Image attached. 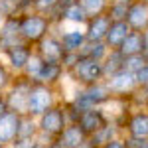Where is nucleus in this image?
Instances as JSON below:
<instances>
[{"label": "nucleus", "instance_id": "6ab92c4d", "mask_svg": "<svg viewBox=\"0 0 148 148\" xmlns=\"http://www.w3.org/2000/svg\"><path fill=\"white\" fill-rule=\"evenodd\" d=\"M116 136H123V130H121V126L116 125L114 121L109 119L95 134L89 136V144H91V146H97V148H103L107 142H111V140L116 138Z\"/></svg>", "mask_w": 148, "mask_h": 148}, {"label": "nucleus", "instance_id": "f3484780", "mask_svg": "<svg viewBox=\"0 0 148 148\" xmlns=\"http://www.w3.org/2000/svg\"><path fill=\"white\" fill-rule=\"evenodd\" d=\"M111 18L107 16V14H101V16H91L85 26H83V30H85V36H87V42H105V38H107V32H109V28H111Z\"/></svg>", "mask_w": 148, "mask_h": 148}, {"label": "nucleus", "instance_id": "4468645a", "mask_svg": "<svg viewBox=\"0 0 148 148\" xmlns=\"http://www.w3.org/2000/svg\"><path fill=\"white\" fill-rule=\"evenodd\" d=\"M56 142L61 148H91L89 136L81 130V126L77 123H69L63 128V132L56 138Z\"/></svg>", "mask_w": 148, "mask_h": 148}, {"label": "nucleus", "instance_id": "4be33fe9", "mask_svg": "<svg viewBox=\"0 0 148 148\" xmlns=\"http://www.w3.org/2000/svg\"><path fill=\"white\" fill-rule=\"evenodd\" d=\"M116 51H119L123 57H130V56L144 53V32H130Z\"/></svg>", "mask_w": 148, "mask_h": 148}, {"label": "nucleus", "instance_id": "bb28decb", "mask_svg": "<svg viewBox=\"0 0 148 148\" xmlns=\"http://www.w3.org/2000/svg\"><path fill=\"white\" fill-rule=\"evenodd\" d=\"M77 2L83 8V12L87 14V18L107 14V8H109V0H77Z\"/></svg>", "mask_w": 148, "mask_h": 148}, {"label": "nucleus", "instance_id": "b1692460", "mask_svg": "<svg viewBox=\"0 0 148 148\" xmlns=\"http://www.w3.org/2000/svg\"><path fill=\"white\" fill-rule=\"evenodd\" d=\"M32 4L28 0H0V14L4 18H12V16H20L26 10H30Z\"/></svg>", "mask_w": 148, "mask_h": 148}, {"label": "nucleus", "instance_id": "a878e982", "mask_svg": "<svg viewBox=\"0 0 148 148\" xmlns=\"http://www.w3.org/2000/svg\"><path fill=\"white\" fill-rule=\"evenodd\" d=\"M40 136V128H38V121L30 114H22L20 121V128H18V136L16 138H36Z\"/></svg>", "mask_w": 148, "mask_h": 148}, {"label": "nucleus", "instance_id": "dca6fc26", "mask_svg": "<svg viewBox=\"0 0 148 148\" xmlns=\"http://www.w3.org/2000/svg\"><path fill=\"white\" fill-rule=\"evenodd\" d=\"M20 121H22V114H18L16 111L6 109L4 113L0 114V142L2 144H10L16 140L18 136V128H20Z\"/></svg>", "mask_w": 148, "mask_h": 148}, {"label": "nucleus", "instance_id": "f257e3e1", "mask_svg": "<svg viewBox=\"0 0 148 148\" xmlns=\"http://www.w3.org/2000/svg\"><path fill=\"white\" fill-rule=\"evenodd\" d=\"M18 18H20V38H22L24 44H28V46H32V47H36L46 36H49L56 30L53 22L47 16L36 12L34 8L26 10Z\"/></svg>", "mask_w": 148, "mask_h": 148}, {"label": "nucleus", "instance_id": "20e7f679", "mask_svg": "<svg viewBox=\"0 0 148 148\" xmlns=\"http://www.w3.org/2000/svg\"><path fill=\"white\" fill-rule=\"evenodd\" d=\"M67 81L73 87H89V85L105 81L103 61H97V59H91V57H83L79 53L77 63L67 71Z\"/></svg>", "mask_w": 148, "mask_h": 148}, {"label": "nucleus", "instance_id": "393cba45", "mask_svg": "<svg viewBox=\"0 0 148 148\" xmlns=\"http://www.w3.org/2000/svg\"><path fill=\"white\" fill-rule=\"evenodd\" d=\"M109 51H111V49L107 47V44H105V42H87L79 53L83 57H91V59L103 61V59L107 57V53H109Z\"/></svg>", "mask_w": 148, "mask_h": 148}, {"label": "nucleus", "instance_id": "a211bd4d", "mask_svg": "<svg viewBox=\"0 0 148 148\" xmlns=\"http://www.w3.org/2000/svg\"><path fill=\"white\" fill-rule=\"evenodd\" d=\"M22 38H20V18L18 16H12L6 18L2 28H0V53L10 46L20 44Z\"/></svg>", "mask_w": 148, "mask_h": 148}, {"label": "nucleus", "instance_id": "c9c22d12", "mask_svg": "<svg viewBox=\"0 0 148 148\" xmlns=\"http://www.w3.org/2000/svg\"><path fill=\"white\" fill-rule=\"evenodd\" d=\"M4 111H6V103H4V101H0V114L4 113Z\"/></svg>", "mask_w": 148, "mask_h": 148}, {"label": "nucleus", "instance_id": "6e6552de", "mask_svg": "<svg viewBox=\"0 0 148 148\" xmlns=\"http://www.w3.org/2000/svg\"><path fill=\"white\" fill-rule=\"evenodd\" d=\"M34 53V47L28 46V44H16V46H10L6 47L2 53H0V59L6 63V67L10 69L14 75H22L24 67H26V63L30 61V57Z\"/></svg>", "mask_w": 148, "mask_h": 148}, {"label": "nucleus", "instance_id": "e433bc0d", "mask_svg": "<svg viewBox=\"0 0 148 148\" xmlns=\"http://www.w3.org/2000/svg\"><path fill=\"white\" fill-rule=\"evenodd\" d=\"M134 148H148V140H144V142H140L138 146H134Z\"/></svg>", "mask_w": 148, "mask_h": 148}, {"label": "nucleus", "instance_id": "423d86ee", "mask_svg": "<svg viewBox=\"0 0 148 148\" xmlns=\"http://www.w3.org/2000/svg\"><path fill=\"white\" fill-rule=\"evenodd\" d=\"M32 87V81H28L24 75H16L10 87L4 91V103L6 109L16 111L18 114H28V93Z\"/></svg>", "mask_w": 148, "mask_h": 148}, {"label": "nucleus", "instance_id": "1a4fd4ad", "mask_svg": "<svg viewBox=\"0 0 148 148\" xmlns=\"http://www.w3.org/2000/svg\"><path fill=\"white\" fill-rule=\"evenodd\" d=\"M123 136L148 140V109H130L123 123Z\"/></svg>", "mask_w": 148, "mask_h": 148}, {"label": "nucleus", "instance_id": "f8f14e48", "mask_svg": "<svg viewBox=\"0 0 148 148\" xmlns=\"http://www.w3.org/2000/svg\"><path fill=\"white\" fill-rule=\"evenodd\" d=\"M107 121H109L107 111H105L103 107H93V109H87V111H81L75 123L81 126V130H83L87 136H91V134H95Z\"/></svg>", "mask_w": 148, "mask_h": 148}, {"label": "nucleus", "instance_id": "9d476101", "mask_svg": "<svg viewBox=\"0 0 148 148\" xmlns=\"http://www.w3.org/2000/svg\"><path fill=\"white\" fill-rule=\"evenodd\" d=\"M57 36L63 44V49L65 53H79L83 46L87 44V36H85V30L81 26H57L56 28Z\"/></svg>", "mask_w": 148, "mask_h": 148}, {"label": "nucleus", "instance_id": "0eeeda50", "mask_svg": "<svg viewBox=\"0 0 148 148\" xmlns=\"http://www.w3.org/2000/svg\"><path fill=\"white\" fill-rule=\"evenodd\" d=\"M105 83H107V87H109V91H111V95H113L114 99H126V101L140 87L136 75L130 73V71H126V69H119L116 73L109 75L105 79Z\"/></svg>", "mask_w": 148, "mask_h": 148}, {"label": "nucleus", "instance_id": "72a5a7b5", "mask_svg": "<svg viewBox=\"0 0 148 148\" xmlns=\"http://www.w3.org/2000/svg\"><path fill=\"white\" fill-rule=\"evenodd\" d=\"M136 79H138V85L140 87H148V63H146V67L136 75Z\"/></svg>", "mask_w": 148, "mask_h": 148}, {"label": "nucleus", "instance_id": "cd10ccee", "mask_svg": "<svg viewBox=\"0 0 148 148\" xmlns=\"http://www.w3.org/2000/svg\"><path fill=\"white\" fill-rule=\"evenodd\" d=\"M123 61H125V57L121 56L116 49H111L107 57L103 59V67H105V79L109 77V75H113L116 73L119 69H123Z\"/></svg>", "mask_w": 148, "mask_h": 148}, {"label": "nucleus", "instance_id": "58836bf2", "mask_svg": "<svg viewBox=\"0 0 148 148\" xmlns=\"http://www.w3.org/2000/svg\"><path fill=\"white\" fill-rule=\"evenodd\" d=\"M0 101H4V93L0 91Z\"/></svg>", "mask_w": 148, "mask_h": 148}, {"label": "nucleus", "instance_id": "aec40b11", "mask_svg": "<svg viewBox=\"0 0 148 148\" xmlns=\"http://www.w3.org/2000/svg\"><path fill=\"white\" fill-rule=\"evenodd\" d=\"M130 26L125 22V20H119V22H111V28L107 32V38H105V44L109 49H119L121 44L126 40V36L130 34Z\"/></svg>", "mask_w": 148, "mask_h": 148}, {"label": "nucleus", "instance_id": "ddd939ff", "mask_svg": "<svg viewBox=\"0 0 148 148\" xmlns=\"http://www.w3.org/2000/svg\"><path fill=\"white\" fill-rule=\"evenodd\" d=\"M36 83H44V85H49V87L61 89L67 83V71L59 61H44L40 77H38Z\"/></svg>", "mask_w": 148, "mask_h": 148}, {"label": "nucleus", "instance_id": "a19ab883", "mask_svg": "<svg viewBox=\"0 0 148 148\" xmlns=\"http://www.w3.org/2000/svg\"><path fill=\"white\" fill-rule=\"evenodd\" d=\"M28 2H30V4H34V0H28Z\"/></svg>", "mask_w": 148, "mask_h": 148}, {"label": "nucleus", "instance_id": "2f4dec72", "mask_svg": "<svg viewBox=\"0 0 148 148\" xmlns=\"http://www.w3.org/2000/svg\"><path fill=\"white\" fill-rule=\"evenodd\" d=\"M14 77H16V75H14L10 69L6 67V63L0 59V91L2 93L6 91V89L10 87V83L14 81Z\"/></svg>", "mask_w": 148, "mask_h": 148}, {"label": "nucleus", "instance_id": "473e14b6", "mask_svg": "<svg viewBox=\"0 0 148 148\" xmlns=\"http://www.w3.org/2000/svg\"><path fill=\"white\" fill-rule=\"evenodd\" d=\"M103 148H128V146H126V142H125V136H116L111 142H107Z\"/></svg>", "mask_w": 148, "mask_h": 148}, {"label": "nucleus", "instance_id": "5701e85b", "mask_svg": "<svg viewBox=\"0 0 148 148\" xmlns=\"http://www.w3.org/2000/svg\"><path fill=\"white\" fill-rule=\"evenodd\" d=\"M32 8L36 12H40V14H44L47 16L53 26H59V16H61V10H59V0H34V4H32Z\"/></svg>", "mask_w": 148, "mask_h": 148}, {"label": "nucleus", "instance_id": "ea45409f", "mask_svg": "<svg viewBox=\"0 0 148 148\" xmlns=\"http://www.w3.org/2000/svg\"><path fill=\"white\" fill-rule=\"evenodd\" d=\"M0 148H8V146H6V144H2V142H0Z\"/></svg>", "mask_w": 148, "mask_h": 148}, {"label": "nucleus", "instance_id": "37998d69", "mask_svg": "<svg viewBox=\"0 0 148 148\" xmlns=\"http://www.w3.org/2000/svg\"><path fill=\"white\" fill-rule=\"evenodd\" d=\"M91 148H97V146H91Z\"/></svg>", "mask_w": 148, "mask_h": 148}, {"label": "nucleus", "instance_id": "412c9836", "mask_svg": "<svg viewBox=\"0 0 148 148\" xmlns=\"http://www.w3.org/2000/svg\"><path fill=\"white\" fill-rule=\"evenodd\" d=\"M89 18H87V14L83 12V8L79 6V2H73V4H69L67 8H63L61 10V16H59V26H85Z\"/></svg>", "mask_w": 148, "mask_h": 148}, {"label": "nucleus", "instance_id": "f704fd0d", "mask_svg": "<svg viewBox=\"0 0 148 148\" xmlns=\"http://www.w3.org/2000/svg\"><path fill=\"white\" fill-rule=\"evenodd\" d=\"M44 148H61V146H59V144H57L56 140H53V142H47V144H46Z\"/></svg>", "mask_w": 148, "mask_h": 148}, {"label": "nucleus", "instance_id": "7c9ffc66", "mask_svg": "<svg viewBox=\"0 0 148 148\" xmlns=\"http://www.w3.org/2000/svg\"><path fill=\"white\" fill-rule=\"evenodd\" d=\"M47 142H44L40 136L36 138H16L14 142L8 144V148H44Z\"/></svg>", "mask_w": 148, "mask_h": 148}, {"label": "nucleus", "instance_id": "f03ea898", "mask_svg": "<svg viewBox=\"0 0 148 148\" xmlns=\"http://www.w3.org/2000/svg\"><path fill=\"white\" fill-rule=\"evenodd\" d=\"M111 99H113V95H111V91H109V87H107L105 81L89 85V87H73L71 93L65 97V101L77 113L93 109V107H105Z\"/></svg>", "mask_w": 148, "mask_h": 148}, {"label": "nucleus", "instance_id": "c756f323", "mask_svg": "<svg viewBox=\"0 0 148 148\" xmlns=\"http://www.w3.org/2000/svg\"><path fill=\"white\" fill-rule=\"evenodd\" d=\"M146 63H148V57L144 56V53H138V56L125 57V61H123V69H126V71H130V73L138 75L142 69L146 67Z\"/></svg>", "mask_w": 148, "mask_h": 148}, {"label": "nucleus", "instance_id": "9b49d317", "mask_svg": "<svg viewBox=\"0 0 148 148\" xmlns=\"http://www.w3.org/2000/svg\"><path fill=\"white\" fill-rule=\"evenodd\" d=\"M34 51L42 57L44 61H59V63H61V59L65 56L63 44H61V40H59V36H57L56 30L49 36H46V38L34 47Z\"/></svg>", "mask_w": 148, "mask_h": 148}, {"label": "nucleus", "instance_id": "4c0bfd02", "mask_svg": "<svg viewBox=\"0 0 148 148\" xmlns=\"http://www.w3.org/2000/svg\"><path fill=\"white\" fill-rule=\"evenodd\" d=\"M4 20H6V18H4V16L0 14V28H2V24H4Z\"/></svg>", "mask_w": 148, "mask_h": 148}, {"label": "nucleus", "instance_id": "7ed1b4c3", "mask_svg": "<svg viewBox=\"0 0 148 148\" xmlns=\"http://www.w3.org/2000/svg\"><path fill=\"white\" fill-rule=\"evenodd\" d=\"M36 121H38V128H40V138L44 142H53L63 132V128L69 125L65 101L61 99L57 105H53L51 109H47L44 114H40Z\"/></svg>", "mask_w": 148, "mask_h": 148}, {"label": "nucleus", "instance_id": "39448f33", "mask_svg": "<svg viewBox=\"0 0 148 148\" xmlns=\"http://www.w3.org/2000/svg\"><path fill=\"white\" fill-rule=\"evenodd\" d=\"M63 99L61 89L49 87L44 83H32L30 93H28V114L38 119L40 114H44L47 109H51L53 105Z\"/></svg>", "mask_w": 148, "mask_h": 148}, {"label": "nucleus", "instance_id": "2eb2a0df", "mask_svg": "<svg viewBox=\"0 0 148 148\" xmlns=\"http://www.w3.org/2000/svg\"><path fill=\"white\" fill-rule=\"evenodd\" d=\"M132 32H146L148 30V4L144 0H132L128 4L125 20Z\"/></svg>", "mask_w": 148, "mask_h": 148}, {"label": "nucleus", "instance_id": "c85d7f7f", "mask_svg": "<svg viewBox=\"0 0 148 148\" xmlns=\"http://www.w3.org/2000/svg\"><path fill=\"white\" fill-rule=\"evenodd\" d=\"M42 65H44V59L38 56V53H32V57H30V61L26 63V67H24L22 75L26 77L28 81H32V83H36L38 81V77H40V71H42Z\"/></svg>", "mask_w": 148, "mask_h": 148}, {"label": "nucleus", "instance_id": "79ce46f5", "mask_svg": "<svg viewBox=\"0 0 148 148\" xmlns=\"http://www.w3.org/2000/svg\"><path fill=\"white\" fill-rule=\"evenodd\" d=\"M144 2H146V4H148V0H144Z\"/></svg>", "mask_w": 148, "mask_h": 148}]
</instances>
